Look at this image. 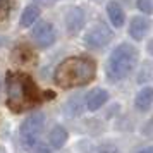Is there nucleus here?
<instances>
[{"label": "nucleus", "mask_w": 153, "mask_h": 153, "mask_svg": "<svg viewBox=\"0 0 153 153\" xmlns=\"http://www.w3.org/2000/svg\"><path fill=\"white\" fill-rule=\"evenodd\" d=\"M138 64V50L131 43H120L114 48L107 62V76L110 81H120L131 74Z\"/></svg>", "instance_id": "3"}, {"label": "nucleus", "mask_w": 153, "mask_h": 153, "mask_svg": "<svg viewBox=\"0 0 153 153\" xmlns=\"http://www.w3.org/2000/svg\"><path fill=\"white\" fill-rule=\"evenodd\" d=\"M67 138H69V134H67V131H65V127H62V126H55V127L50 131V136H48L50 145L53 146L55 150L62 148V146L65 145Z\"/></svg>", "instance_id": "12"}, {"label": "nucleus", "mask_w": 153, "mask_h": 153, "mask_svg": "<svg viewBox=\"0 0 153 153\" xmlns=\"http://www.w3.org/2000/svg\"><path fill=\"white\" fill-rule=\"evenodd\" d=\"M36 2H40V4H43V5H50L53 0H36Z\"/></svg>", "instance_id": "19"}, {"label": "nucleus", "mask_w": 153, "mask_h": 153, "mask_svg": "<svg viewBox=\"0 0 153 153\" xmlns=\"http://www.w3.org/2000/svg\"><path fill=\"white\" fill-rule=\"evenodd\" d=\"M43 126H45V114L43 112H33L29 117H26V120L21 124V143L24 145V148L31 150L33 146H36L38 139L42 136Z\"/></svg>", "instance_id": "4"}, {"label": "nucleus", "mask_w": 153, "mask_h": 153, "mask_svg": "<svg viewBox=\"0 0 153 153\" xmlns=\"http://www.w3.org/2000/svg\"><path fill=\"white\" fill-rule=\"evenodd\" d=\"M112 40V29L105 22H97L93 24L88 33L84 35V42L90 48H103Z\"/></svg>", "instance_id": "5"}, {"label": "nucleus", "mask_w": 153, "mask_h": 153, "mask_svg": "<svg viewBox=\"0 0 153 153\" xmlns=\"http://www.w3.org/2000/svg\"><path fill=\"white\" fill-rule=\"evenodd\" d=\"M12 0H0V19H5L10 12Z\"/></svg>", "instance_id": "16"}, {"label": "nucleus", "mask_w": 153, "mask_h": 153, "mask_svg": "<svg viewBox=\"0 0 153 153\" xmlns=\"http://www.w3.org/2000/svg\"><path fill=\"white\" fill-rule=\"evenodd\" d=\"M153 102V90L150 86H145L138 91V95L134 98V105L139 112H148Z\"/></svg>", "instance_id": "10"}, {"label": "nucleus", "mask_w": 153, "mask_h": 153, "mask_svg": "<svg viewBox=\"0 0 153 153\" xmlns=\"http://www.w3.org/2000/svg\"><path fill=\"white\" fill-rule=\"evenodd\" d=\"M5 91H7V107L14 114L28 112L42 102V93L38 86L31 79V76L24 72L17 71L7 72Z\"/></svg>", "instance_id": "1"}, {"label": "nucleus", "mask_w": 153, "mask_h": 153, "mask_svg": "<svg viewBox=\"0 0 153 153\" xmlns=\"http://www.w3.org/2000/svg\"><path fill=\"white\" fill-rule=\"evenodd\" d=\"M38 16H40V9L36 7V5H28V7L22 10L21 26L22 28H29V26L38 19Z\"/></svg>", "instance_id": "13"}, {"label": "nucleus", "mask_w": 153, "mask_h": 153, "mask_svg": "<svg viewBox=\"0 0 153 153\" xmlns=\"http://www.w3.org/2000/svg\"><path fill=\"white\" fill-rule=\"evenodd\" d=\"M138 153H153V150H152V146H148V148H145V150H141Z\"/></svg>", "instance_id": "20"}, {"label": "nucleus", "mask_w": 153, "mask_h": 153, "mask_svg": "<svg viewBox=\"0 0 153 153\" xmlns=\"http://www.w3.org/2000/svg\"><path fill=\"white\" fill-rule=\"evenodd\" d=\"M136 5L143 14H152V0H138Z\"/></svg>", "instance_id": "17"}, {"label": "nucleus", "mask_w": 153, "mask_h": 153, "mask_svg": "<svg viewBox=\"0 0 153 153\" xmlns=\"http://www.w3.org/2000/svg\"><path fill=\"white\" fill-rule=\"evenodd\" d=\"M33 38L35 42L42 47V48H48L55 43V29L50 22H40L35 29H33Z\"/></svg>", "instance_id": "6"}, {"label": "nucleus", "mask_w": 153, "mask_h": 153, "mask_svg": "<svg viewBox=\"0 0 153 153\" xmlns=\"http://www.w3.org/2000/svg\"><path fill=\"white\" fill-rule=\"evenodd\" d=\"M95 72H97V64L90 57H67L57 65L53 81L64 90L79 88V86L91 83L95 77Z\"/></svg>", "instance_id": "2"}, {"label": "nucleus", "mask_w": 153, "mask_h": 153, "mask_svg": "<svg viewBox=\"0 0 153 153\" xmlns=\"http://www.w3.org/2000/svg\"><path fill=\"white\" fill-rule=\"evenodd\" d=\"M107 14H108L110 22L114 24V28H120L124 24L126 14H124V10H122V7L119 5V2H114L112 0V2L107 4Z\"/></svg>", "instance_id": "11"}, {"label": "nucleus", "mask_w": 153, "mask_h": 153, "mask_svg": "<svg viewBox=\"0 0 153 153\" xmlns=\"http://www.w3.org/2000/svg\"><path fill=\"white\" fill-rule=\"evenodd\" d=\"M12 55H14L16 62H29L33 60V50H29L28 47H19Z\"/></svg>", "instance_id": "14"}, {"label": "nucleus", "mask_w": 153, "mask_h": 153, "mask_svg": "<svg viewBox=\"0 0 153 153\" xmlns=\"http://www.w3.org/2000/svg\"><path fill=\"white\" fill-rule=\"evenodd\" d=\"M107 100H108V93L102 88H95L86 95V108L90 112H95L100 107H103L107 103Z\"/></svg>", "instance_id": "8"}, {"label": "nucleus", "mask_w": 153, "mask_h": 153, "mask_svg": "<svg viewBox=\"0 0 153 153\" xmlns=\"http://www.w3.org/2000/svg\"><path fill=\"white\" fill-rule=\"evenodd\" d=\"M93 153H119V148L112 143H103V145L97 146L93 150Z\"/></svg>", "instance_id": "15"}, {"label": "nucleus", "mask_w": 153, "mask_h": 153, "mask_svg": "<svg viewBox=\"0 0 153 153\" xmlns=\"http://www.w3.org/2000/svg\"><path fill=\"white\" fill-rule=\"evenodd\" d=\"M146 29H148V21H146L143 16H136L131 19V24H129V35H131L132 40L136 42H141L146 35Z\"/></svg>", "instance_id": "9"}, {"label": "nucleus", "mask_w": 153, "mask_h": 153, "mask_svg": "<svg viewBox=\"0 0 153 153\" xmlns=\"http://www.w3.org/2000/svg\"><path fill=\"white\" fill-rule=\"evenodd\" d=\"M38 153H50V150L48 148H47V146H40V148H38Z\"/></svg>", "instance_id": "18"}, {"label": "nucleus", "mask_w": 153, "mask_h": 153, "mask_svg": "<svg viewBox=\"0 0 153 153\" xmlns=\"http://www.w3.org/2000/svg\"><path fill=\"white\" fill-rule=\"evenodd\" d=\"M84 26V12L83 9L79 7H72L67 10V16H65V28L69 33L76 35L79 29H83Z\"/></svg>", "instance_id": "7"}]
</instances>
